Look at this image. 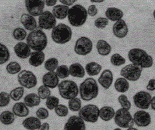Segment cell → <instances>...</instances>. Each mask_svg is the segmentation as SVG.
Instances as JSON below:
<instances>
[{
	"label": "cell",
	"instance_id": "obj_42",
	"mask_svg": "<svg viewBox=\"0 0 155 130\" xmlns=\"http://www.w3.org/2000/svg\"><path fill=\"white\" fill-rule=\"evenodd\" d=\"M110 61L113 65L115 66H120L125 63L126 60L119 54H114L110 57Z\"/></svg>",
	"mask_w": 155,
	"mask_h": 130
},
{
	"label": "cell",
	"instance_id": "obj_36",
	"mask_svg": "<svg viewBox=\"0 0 155 130\" xmlns=\"http://www.w3.org/2000/svg\"><path fill=\"white\" fill-rule=\"evenodd\" d=\"M68 108L72 112H79L81 108V100L78 97H75L69 100L68 102Z\"/></svg>",
	"mask_w": 155,
	"mask_h": 130
},
{
	"label": "cell",
	"instance_id": "obj_20",
	"mask_svg": "<svg viewBox=\"0 0 155 130\" xmlns=\"http://www.w3.org/2000/svg\"><path fill=\"white\" fill-rule=\"evenodd\" d=\"M113 74L111 70L106 69L102 71L98 78V83L105 90L110 88L113 83Z\"/></svg>",
	"mask_w": 155,
	"mask_h": 130
},
{
	"label": "cell",
	"instance_id": "obj_15",
	"mask_svg": "<svg viewBox=\"0 0 155 130\" xmlns=\"http://www.w3.org/2000/svg\"><path fill=\"white\" fill-rule=\"evenodd\" d=\"M134 122L138 127H147L151 123V117L145 110H139L133 115Z\"/></svg>",
	"mask_w": 155,
	"mask_h": 130
},
{
	"label": "cell",
	"instance_id": "obj_29",
	"mask_svg": "<svg viewBox=\"0 0 155 130\" xmlns=\"http://www.w3.org/2000/svg\"><path fill=\"white\" fill-rule=\"evenodd\" d=\"M23 103L28 108H34L38 106L41 103V99L38 95L35 93H31L27 95L23 99Z\"/></svg>",
	"mask_w": 155,
	"mask_h": 130
},
{
	"label": "cell",
	"instance_id": "obj_28",
	"mask_svg": "<svg viewBox=\"0 0 155 130\" xmlns=\"http://www.w3.org/2000/svg\"><path fill=\"white\" fill-rule=\"evenodd\" d=\"M70 75L74 78H83L85 75V70L79 62H74L69 67Z\"/></svg>",
	"mask_w": 155,
	"mask_h": 130
},
{
	"label": "cell",
	"instance_id": "obj_54",
	"mask_svg": "<svg viewBox=\"0 0 155 130\" xmlns=\"http://www.w3.org/2000/svg\"><path fill=\"white\" fill-rule=\"evenodd\" d=\"M151 108L155 111V96L152 97L151 101Z\"/></svg>",
	"mask_w": 155,
	"mask_h": 130
},
{
	"label": "cell",
	"instance_id": "obj_45",
	"mask_svg": "<svg viewBox=\"0 0 155 130\" xmlns=\"http://www.w3.org/2000/svg\"><path fill=\"white\" fill-rule=\"evenodd\" d=\"M118 101L122 108L127 110L131 108V103L125 95H120L118 97Z\"/></svg>",
	"mask_w": 155,
	"mask_h": 130
},
{
	"label": "cell",
	"instance_id": "obj_31",
	"mask_svg": "<svg viewBox=\"0 0 155 130\" xmlns=\"http://www.w3.org/2000/svg\"><path fill=\"white\" fill-rule=\"evenodd\" d=\"M85 70L89 76H96L101 72L102 70V66L98 62L92 61L86 65Z\"/></svg>",
	"mask_w": 155,
	"mask_h": 130
},
{
	"label": "cell",
	"instance_id": "obj_34",
	"mask_svg": "<svg viewBox=\"0 0 155 130\" xmlns=\"http://www.w3.org/2000/svg\"><path fill=\"white\" fill-rule=\"evenodd\" d=\"M10 52L8 48L0 43V65H2L8 61L10 59Z\"/></svg>",
	"mask_w": 155,
	"mask_h": 130
},
{
	"label": "cell",
	"instance_id": "obj_8",
	"mask_svg": "<svg viewBox=\"0 0 155 130\" xmlns=\"http://www.w3.org/2000/svg\"><path fill=\"white\" fill-rule=\"evenodd\" d=\"M99 108L95 104H89L81 108L78 112V116L84 121L95 123L98 120Z\"/></svg>",
	"mask_w": 155,
	"mask_h": 130
},
{
	"label": "cell",
	"instance_id": "obj_2",
	"mask_svg": "<svg viewBox=\"0 0 155 130\" xmlns=\"http://www.w3.org/2000/svg\"><path fill=\"white\" fill-rule=\"evenodd\" d=\"M80 98L84 101H91L96 99L99 94V87L96 81L89 78L85 79L79 86Z\"/></svg>",
	"mask_w": 155,
	"mask_h": 130
},
{
	"label": "cell",
	"instance_id": "obj_26",
	"mask_svg": "<svg viewBox=\"0 0 155 130\" xmlns=\"http://www.w3.org/2000/svg\"><path fill=\"white\" fill-rule=\"evenodd\" d=\"M69 8L64 5H57L52 8V13L56 19L58 20H64L68 16Z\"/></svg>",
	"mask_w": 155,
	"mask_h": 130
},
{
	"label": "cell",
	"instance_id": "obj_21",
	"mask_svg": "<svg viewBox=\"0 0 155 130\" xmlns=\"http://www.w3.org/2000/svg\"><path fill=\"white\" fill-rule=\"evenodd\" d=\"M20 21L27 30L32 32L38 28V24L36 19L30 14H22L20 18Z\"/></svg>",
	"mask_w": 155,
	"mask_h": 130
},
{
	"label": "cell",
	"instance_id": "obj_5",
	"mask_svg": "<svg viewBox=\"0 0 155 130\" xmlns=\"http://www.w3.org/2000/svg\"><path fill=\"white\" fill-rule=\"evenodd\" d=\"M71 28L65 24L60 23L53 28L51 37L53 41L57 44L64 45L69 42L72 38Z\"/></svg>",
	"mask_w": 155,
	"mask_h": 130
},
{
	"label": "cell",
	"instance_id": "obj_19",
	"mask_svg": "<svg viewBox=\"0 0 155 130\" xmlns=\"http://www.w3.org/2000/svg\"><path fill=\"white\" fill-rule=\"evenodd\" d=\"M14 50L19 58L25 59L28 58L31 54V49L26 43L19 42L14 46Z\"/></svg>",
	"mask_w": 155,
	"mask_h": 130
},
{
	"label": "cell",
	"instance_id": "obj_30",
	"mask_svg": "<svg viewBox=\"0 0 155 130\" xmlns=\"http://www.w3.org/2000/svg\"><path fill=\"white\" fill-rule=\"evenodd\" d=\"M111 46L106 41L101 40L96 43V50L98 54L101 56H107L109 55L111 52Z\"/></svg>",
	"mask_w": 155,
	"mask_h": 130
},
{
	"label": "cell",
	"instance_id": "obj_17",
	"mask_svg": "<svg viewBox=\"0 0 155 130\" xmlns=\"http://www.w3.org/2000/svg\"><path fill=\"white\" fill-rule=\"evenodd\" d=\"M43 84L49 89H54L60 84V79L55 71H48L42 78Z\"/></svg>",
	"mask_w": 155,
	"mask_h": 130
},
{
	"label": "cell",
	"instance_id": "obj_12",
	"mask_svg": "<svg viewBox=\"0 0 155 130\" xmlns=\"http://www.w3.org/2000/svg\"><path fill=\"white\" fill-rule=\"evenodd\" d=\"M38 25L41 30H51L56 26V19L52 12L46 11L39 16Z\"/></svg>",
	"mask_w": 155,
	"mask_h": 130
},
{
	"label": "cell",
	"instance_id": "obj_38",
	"mask_svg": "<svg viewBox=\"0 0 155 130\" xmlns=\"http://www.w3.org/2000/svg\"><path fill=\"white\" fill-rule=\"evenodd\" d=\"M12 36L16 40L21 42L27 38V33L24 28L18 27L14 30L12 32Z\"/></svg>",
	"mask_w": 155,
	"mask_h": 130
},
{
	"label": "cell",
	"instance_id": "obj_49",
	"mask_svg": "<svg viewBox=\"0 0 155 130\" xmlns=\"http://www.w3.org/2000/svg\"><path fill=\"white\" fill-rule=\"evenodd\" d=\"M98 11V8H97L96 6L94 5H91L88 8V10H87V14L91 17H94L97 15Z\"/></svg>",
	"mask_w": 155,
	"mask_h": 130
},
{
	"label": "cell",
	"instance_id": "obj_13",
	"mask_svg": "<svg viewBox=\"0 0 155 130\" xmlns=\"http://www.w3.org/2000/svg\"><path fill=\"white\" fill-rule=\"evenodd\" d=\"M152 96L149 92L140 91L133 96V102L136 107L141 109H147L151 106Z\"/></svg>",
	"mask_w": 155,
	"mask_h": 130
},
{
	"label": "cell",
	"instance_id": "obj_16",
	"mask_svg": "<svg viewBox=\"0 0 155 130\" xmlns=\"http://www.w3.org/2000/svg\"><path fill=\"white\" fill-rule=\"evenodd\" d=\"M86 126L84 120L79 116L73 115L68 119L65 123L64 130H85Z\"/></svg>",
	"mask_w": 155,
	"mask_h": 130
},
{
	"label": "cell",
	"instance_id": "obj_50",
	"mask_svg": "<svg viewBox=\"0 0 155 130\" xmlns=\"http://www.w3.org/2000/svg\"><path fill=\"white\" fill-rule=\"evenodd\" d=\"M146 89L149 91H153L155 90V79H150L146 86Z\"/></svg>",
	"mask_w": 155,
	"mask_h": 130
},
{
	"label": "cell",
	"instance_id": "obj_35",
	"mask_svg": "<svg viewBox=\"0 0 155 130\" xmlns=\"http://www.w3.org/2000/svg\"><path fill=\"white\" fill-rule=\"evenodd\" d=\"M7 73L11 75H15L19 74L21 71V66L16 61H12L8 63L6 66Z\"/></svg>",
	"mask_w": 155,
	"mask_h": 130
},
{
	"label": "cell",
	"instance_id": "obj_47",
	"mask_svg": "<svg viewBox=\"0 0 155 130\" xmlns=\"http://www.w3.org/2000/svg\"><path fill=\"white\" fill-rule=\"evenodd\" d=\"M109 24V20L106 17H98L94 21V25L99 29H104Z\"/></svg>",
	"mask_w": 155,
	"mask_h": 130
},
{
	"label": "cell",
	"instance_id": "obj_48",
	"mask_svg": "<svg viewBox=\"0 0 155 130\" xmlns=\"http://www.w3.org/2000/svg\"><path fill=\"white\" fill-rule=\"evenodd\" d=\"M36 117L40 120H45L49 117V112L47 109L42 107L38 109L36 112Z\"/></svg>",
	"mask_w": 155,
	"mask_h": 130
},
{
	"label": "cell",
	"instance_id": "obj_25",
	"mask_svg": "<svg viewBox=\"0 0 155 130\" xmlns=\"http://www.w3.org/2000/svg\"><path fill=\"white\" fill-rule=\"evenodd\" d=\"M41 120L36 117H29L23 120L22 126L28 130H36L40 128Z\"/></svg>",
	"mask_w": 155,
	"mask_h": 130
},
{
	"label": "cell",
	"instance_id": "obj_53",
	"mask_svg": "<svg viewBox=\"0 0 155 130\" xmlns=\"http://www.w3.org/2000/svg\"><path fill=\"white\" fill-rule=\"evenodd\" d=\"M50 129V124L48 122H44L41 124L40 128L38 130H49Z\"/></svg>",
	"mask_w": 155,
	"mask_h": 130
},
{
	"label": "cell",
	"instance_id": "obj_1",
	"mask_svg": "<svg viewBox=\"0 0 155 130\" xmlns=\"http://www.w3.org/2000/svg\"><path fill=\"white\" fill-rule=\"evenodd\" d=\"M128 59L132 64L141 67L142 68H149L153 65V59L146 51L141 49H133L128 53Z\"/></svg>",
	"mask_w": 155,
	"mask_h": 130
},
{
	"label": "cell",
	"instance_id": "obj_51",
	"mask_svg": "<svg viewBox=\"0 0 155 130\" xmlns=\"http://www.w3.org/2000/svg\"><path fill=\"white\" fill-rule=\"evenodd\" d=\"M76 2V0H60V2L62 3V5L67 7L72 6Z\"/></svg>",
	"mask_w": 155,
	"mask_h": 130
},
{
	"label": "cell",
	"instance_id": "obj_57",
	"mask_svg": "<svg viewBox=\"0 0 155 130\" xmlns=\"http://www.w3.org/2000/svg\"><path fill=\"white\" fill-rule=\"evenodd\" d=\"M153 17H154V19L155 20V10L153 12Z\"/></svg>",
	"mask_w": 155,
	"mask_h": 130
},
{
	"label": "cell",
	"instance_id": "obj_10",
	"mask_svg": "<svg viewBox=\"0 0 155 130\" xmlns=\"http://www.w3.org/2000/svg\"><path fill=\"white\" fill-rule=\"evenodd\" d=\"M18 81L19 84L23 88L31 89L35 88L38 84V79L32 71L23 70L18 75Z\"/></svg>",
	"mask_w": 155,
	"mask_h": 130
},
{
	"label": "cell",
	"instance_id": "obj_46",
	"mask_svg": "<svg viewBox=\"0 0 155 130\" xmlns=\"http://www.w3.org/2000/svg\"><path fill=\"white\" fill-rule=\"evenodd\" d=\"M10 102H11L10 94L5 91L0 92V108L7 106L10 104Z\"/></svg>",
	"mask_w": 155,
	"mask_h": 130
},
{
	"label": "cell",
	"instance_id": "obj_55",
	"mask_svg": "<svg viewBox=\"0 0 155 130\" xmlns=\"http://www.w3.org/2000/svg\"><path fill=\"white\" fill-rule=\"evenodd\" d=\"M104 2V0H100H100H98H98H91V2H92V3H102Z\"/></svg>",
	"mask_w": 155,
	"mask_h": 130
},
{
	"label": "cell",
	"instance_id": "obj_58",
	"mask_svg": "<svg viewBox=\"0 0 155 130\" xmlns=\"http://www.w3.org/2000/svg\"><path fill=\"white\" fill-rule=\"evenodd\" d=\"M114 130H122V129H121L119 128H115Z\"/></svg>",
	"mask_w": 155,
	"mask_h": 130
},
{
	"label": "cell",
	"instance_id": "obj_41",
	"mask_svg": "<svg viewBox=\"0 0 155 130\" xmlns=\"http://www.w3.org/2000/svg\"><path fill=\"white\" fill-rule=\"evenodd\" d=\"M60 104V99L55 96L51 95L48 97L45 102V106L48 109H54Z\"/></svg>",
	"mask_w": 155,
	"mask_h": 130
},
{
	"label": "cell",
	"instance_id": "obj_24",
	"mask_svg": "<svg viewBox=\"0 0 155 130\" xmlns=\"http://www.w3.org/2000/svg\"><path fill=\"white\" fill-rule=\"evenodd\" d=\"M105 16L108 20L116 22L122 20L124 16V12L118 8L109 7L105 12Z\"/></svg>",
	"mask_w": 155,
	"mask_h": 130
},
{
	"label": "cell",
	"instance_id": "obj_18",
	"mask_svg": "<svg viewBox=\"0 0 155 130\" xmlns=\"http://www.w3.org/2000/svg\"><path fill=\"white\" fill-rule=\"evenodd\" d=\"M129 32L128 27L125 21L122 19L118 21H116L113 27V34L119 39H123L127 36Z\"/></svg>",
	"mask_w": 155,
	"mask_h": 130
},
{
	"label": "cell",
	"instance_id": "obj_22",
	"mask_svg": "<svg viewBox=\"0 0 155 130\" xmlns=\"http://www.w3.org/2000/svg\"><path fill=\"white\" fill-rule=\"evenodd\" d=\"M45 54L43 51H34L29 57L28 62L34 67L41 66L45 61Z\"/></svg>",
	"mask_w": 155,
	"mask_h": 130
},
{
	"label": "cell",
	"instance_id": "obj_3",
	"mask_svg": "<svg viewBox=\"0 0 155 130\" xmlns=\"http://www.w3.org/2000/svg\"><path fill=\"white\" fill-rule=\"evenodd\" d=\"M27 44L34 51H43L47 46L48 40L45 32L40 28L31 32L26 38Z\"/></svg>",
	"mask_w": 155,
	"mask_h": 130
},
{
	"label": "cell",
	"instance_id": "obj_33",
	"mask_svg": "<svg viewBox=\"0 0 155 130\" xmlns=\"http://www.w3.org/2000/svg\"><path fill=\"white\" fill-rule=\"evenodd\" d=\"M15 115L11 111L6 110L0 114V122L5 126H8L14 123Z\"/></svg>",
	"mask_w": 155,
	"mask_h": 130
},
{
	"label": "cell",
	"instance_id": "obj_40",
	"mask_svg": "<svg viewBox=\"0 0 155 130\" xmlns=\"http://www.w3.org/2000/svg\"><path fill=\"white\" fill-rule=\"evenodd\" d=\"M56 73L59 79H64L69 78L70 75L69 68L67 65H62L59 66L56 69Z\"/></svg>",
	"mask_w": 155,
	"mask_h": 130
},
{
	"label": "cell",
	"instance_id": "obj_27",
	"mask_svg": "<svg viewBox=\"0 0 155 130\" xmlns=\"http://www.w3.org/2000/svg\"><path fill=\"white\" fill-rule=\"evenodd\" d=\"M115 113V110L113 107L105 106L100 109L99 117L104 121L108 122L114 117Z\"/></svg>",
	"mask_w": 155,
	"mask_h": 130
},
{
	"label": "cell",
	"instance_id": "obj_11",
	"mask_svg": "<svg viewBox=\"0 0 155 130\" xmlns=\"http://www.w3.org/2000/svg\"><path fill=\"white\" fill-rule=\"evenodd\" d=\"M74 50L78 55L83 56L88 55L93 50V42L88 37H80L75 43Z\"/></svg>",
	"mask_w": 155,
	"mask_h": 130
},
{
	"label": "cell",
	"instance_id": "obj_56",
	"mask_svg": "<svg viewBox=\"0 0 155 130\" xmlns=\"http://www.w3.org/2000/svg\"><path fill=\"white\" fill-rule=\"evenodd\" d=\"M127 130H138L137 128H133V127H131V128H127Z\"/></svg>",
	"mask_w": 155,
	"mask_h": 130
},
{
	"label": "cell",
	"instance_id": "obj_44",
	"mask_svg": "<svg viewBox=\"0 0 155 130\" xmlns=\"http://www.w3.org/2000/svg\"><path fill=\"white\" fill-rule=\"evenodd\" d=\"M69 108L64 104H59L54 109L55 113L60 117H65L69 114Z\"/></svg>",
	"mask_w": 155,
	"mask_h": 130
},
{
	"label": "cell",
	"instance_id": "obj_6",
	"mask_svg": "<svg viewBox=\"0 0 155 130\" xmlns=\"http://www.w3.org/2000/svg\"><path fill=\"white\" fill-rule=\"evenodd\" d=\"M58 90L61 97L66 100L77 97L79 94V87L73 81L64 80L58 85Z\"/></svg>",
	"mask_w": 155,
	"mask_h": 130
},
{
	"label": "cell",
	"instance_id": "obj_9",
	"mask_svg": "<svg viewBox=\"0 0 155 130\" xmlns=\"http://www.w3.org/2000/svg\"><path fill=\"white\" fill-rule=\"evenodd\" d=\"M143 68L134 64H129L124 66L120 71V75L127 81H137L142 75Z\"/></svg>",
	"mask_w": 155,
	"mask_h": 130
},
{
	"label": "cell",
	"instance_id": "obj_39",
	"mask_svg": "<svg viewBox=\"0 0 155 130\" xmlns=\"http://www.w3.org/2000/svg\"><path fill=\"white\" fill-rule=\"evenodd\" d=\"M58 65H59V61L55 57H52V58L47 59L44 63L45 70L48 71H54V70L59 66Z\"/></svg>",
	"mask_w": 155,
	"mask_h": 130
},
{
	"label": "cell",
	"instance_id": "obj_23",
	"mask_svg": "<svg viewBox=\"0 0 155 130\" xmlns=\"http://www.w3.org/2000/svg\"><path fill=\"white\" fill-rule=\"evenodd\" d=\"M12 112L18 117H26L29 114V109L24 103L19 102L14 104L12 107Z\"/></svg>",
	"mask_w": 155,
	"mask_h": 130
},
{
	"label": "cell",
	"instance_id": "obj_32",
	"mask_svg": "<svg viewBox=\"0 0 155 130\" xmlns=\"http://www.w3.org/2000/svg\"><path fill=\"white\" fill-rule=\"evenodd\" d=\"M114 86L116 91L121 94H124L129 90V83L128 81L125 78H119L115 81Z\"/></svg>",
	"mask_w": 155,
	"mask_h": 130
},
{
	"label": "cell",
	"instance_id": "obj_43",
	"mask_svg": "<svg viewBox=\"0 0 155 130\" xmlns=\"http://www.w3.org/2000/svg\"><path fill=\"white\" fill-rule=\"evenodd\" d=\"M38 95L41 100L47 99L51 95V90L44 85H41L38 89Z\"/></svg>",
	"mask_w": 155,
	"mask_h": 130
},
{
	"label": "cell",
	"instance_id": "obj_37",
	"mask_svg": "<svg viewBox=\"0 0 155 130\" xmlns=\"http://www.w3.org/2000/svg\"><path fill=\"white\" fill-rule=\"evenodd\" d=\"M25 90L22 86H19L16 88L13 89L11 92H10V97L11 99L14 101H19L21 100L24 95Z\"/></svg>",
	"mask_w": 155,
	"mask_h": 130
},
{
	"label": "cell",
	"instance_id": "obj_4",
	"mask_svg": "<svg viewBox=\"0 0 155 130\" xmlns=\"http://www.w3.org/2000/svg\"><path fill=\"white\" fill-rule=\"evenodd\" d=\"M87 11L80 4L75 5L69 8L68 12V20L72 27H79L84 25L87 18Z\"/></svg>",
	"mask_w": 155,
	"mask_h": 130
},
{
	"label": "cell",
	"instance_id": "obj_52",
	"mask_svg": "<svg viewBox=\"0 0 155 130\" xmlns=\"http://www.w3.org/2000/svg\"><path fill=\"white\" fill-rule=\"evenodd\" d=\"M56 2V0H45V4L48 7H54Z\"/></svg>",
	"mask_w": 155,
	"mask_h": 130
},
{
	"label": "cell",
	"instance_id": "obj_7",
	"mask_svg": "<svg viewBox=\"0 0 155 130\" xmlns=\"http://www.w3.org/2000/svg\"><path fill=\"white\" fill-rule=\"evenodd\" d=\"M114 120L115 124L122 128H131L134 124L133 116L129 111L122 108L116 111Z\"/></svg>",
	"mask_w": 155,
	"mask_h": 130
},
{
	"label": "cell",
	"instance_id": "obj_14",
	"mask_svg": "<svg viewBox=\"0 0 155 130\" xmlns=\"http://www.w3.org/2000/svg\"><path fill=\"white\" fill-rule=\"evenodd\" d=\"M45 1L43 0H26L25 5L28 14L33 17L40 16L44 12Z\"/></svg>",
	"mask_w": 155,
	"mask_h": 130
}]
</instances>
